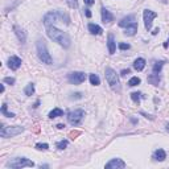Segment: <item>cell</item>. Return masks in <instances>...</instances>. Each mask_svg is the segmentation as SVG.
Masks as SVG:
<instances>
[{
  "label": "cell",
  "mask_w": 169,
  "mask_h": 169,
  "mask_svg": "<svg viewBox=\"0 0 169 169\" xmlns=\"http://www.w3.org/2000/svg\"><path fill=\"white\" fill-rule=\"evenodd\" d=\"M46 35H48V37L50 38V40L58 42L61 46H64V48H69L70 44H71V40H70L69 35L62 32V31L57 29V28L53 27V25L46 27Z\"/></svg>",
  "instance_id": "1"
},
{
  "label": "cell",
  "mask_w": 169,
  "mask_h": 169,
  "mask_svg": "<svg viewBox=\"0 0 169 169\" xmlns=\"http://www.w3.org/2000/svg\"><path fill=\"white\" fill-rule=\"evenodd\" d=\"M104 75H106V81L107 83L110 84V87L114 90V91H120V82H119V78H118V74L114 69L111 67H106L104 70Z\"/></svg>",
  "instance_id": "2"
},
{
  "label": "cell",
  "mask_w": 169,
  "mask_h": 169,
  "mask_svg": "<svg viewBox=\"0 0 169 169\" xmlns=\"http://www.w3.org/2000/svg\"><path fill=\"white\" fill-rule=\"evenodd\" d=\"M36 48H37V56H38V58H40V61H41L42 64L50 65V64L53 62L52 56H50V53L48 52L46 45H45V42H44L42 40H38V41H37Z\"/></svg>",
  "instance_id": "3"
},
{
  "label": "cell",
  "mask_w": 169,
  "mask_h": 169,
  "mask_svg": "<svg viewBox=\"0 0 169 169\" xmlns=\"http://www.w3.org/2000/svg\"><path fill=\"white\" fill-rule=\"evenodd\" d=\"M24 132V127H20V126H12V127H2L0 129V136L4 138V139H8V138H15L17 135Z\"/></svg>",
  "instance_id": "4"
},
{
  "label": "cell",
  "mask_w": 169,
  "mask_h": 169,
  "mask_svg": "<svg viewBox=\"0 0 169 169\" xmlns=\"http://www.w3.org/2000/svg\"><path fill=\"white\" fill-rule=\"evenodd\" d=\"M8 168H15V169H20V168H25V167H35V162L28 160L27 157H16L7 162Z\"/></svg>",
  "instance_id": "5"
},
{
  "label": "cell",
  "mask_w": 169,
  "mask_h": 169,
  "mask_svg": "<svg viewBox=\"0 0 169 169\" xmlns=\"http://www.w3.org/2000/svg\"><path fill=\"white\" fill-rule=\"evenodd\" d=\"M83 116H84L83 110H81V109L73 110V111H70L69 114H67V122H69L71 126H78L82 122Z\"/></svg>",
  "instance_id": "6"
},
{
  "label": "cell",
  "mask_w": 169,
  "mask_h": 169,
  "mask_svg": "<svg viewBox=\"0 0 169 169\" xmlns=\"http://www.w3.org/2000/svg\"><path fill=\"white\" fill-rule=\"evenodd\" d=\"M67 80H69V82L73 83V84H80V83L84 82V80H86V74L82 71H71L67 74Z\"/></svg>",
  "instance_id": "7"
},
{
  "label": "cell",
  "mask_w": 169,
  "mask_h": 169,
  "mask_svg": "<svg viewBox=\"0 0 169 169\" xmlns=\"http://www.w3.org/2000/svg\"><path fill=\"white\" fill-rule=\"evenodd\" d=\"M58 19H61L60 11H53V12H49V13H46L44 16L42 22H44L45 27H50V25H53Z\"/></svg>",
  "instance_id": "8"
},
{
  "label": "cell",
  "mask_w": 169,
  "mask_h": 169,
  "mask_svg": "<svg viewBox=\"0 0 169 169\" xmlns=\"http://www.w3.org/2000/svg\"><path fill=\"white\" fill-rule=\"evenodd\" d=\"M143 17H144V27L147 31H151L152 28V21H153L155 17H157V13L153 12L151 9H144L143 12Z\"/></svg>",
  "instance_id": "9"
},
{
  "label": "cell",
  "mask_w": 169,
  "mask_h": 169,
  "mask_svg": "<svg viewBox=\"0 0 169 169\" xmlns=\"http://www.w3.org/2000/svg\"><path fill=\"white\" fill-rule=\"evenodd\" d=\"M126 168V162L122 159H112L106 164V169H123Z\"/></svg>",
  "instance_id": "10"
},
{
  "label": "cell",
  "mask_w": 169,
  "mask_h": 169,
  "mask_svg": "<svg viewBox=\"0 0 169 169\" xmlns=\"http://www.w3.org/2000/svg\"><path fill=\"white\" fill-rule=\"evenodd\" d=\"M8 66L11 70H17L21 66V58H19L17 56H11L8 58Z\"/></svg>",
  "instance_id": "11"
},
{
  "label": "cell",
  "mask_w": 169,
  "mask_h": 169,
  "mask_svg": "<svg viewBox=\"0 0 169 169\" xmlns=\"http://www.w3.org/2000/svg\"><path fill=\"white\" fill-rule=\"evenodd\" d=\"M135 24H136V19H135L133 15H129V16H127V17H123L119 21V27H122V28H128V27L135 25Z\"/></svg>",
  "instance_id": "12"
},
{
  "label": "cell",
  "mask_w": 169,
  "mask_h": 169,
  "mask_svg": "<svg viewBox=\"0 0 169 169\" xmlns=\"http://www.w3.org/2000/svg\"><path fill=\"white\" fill-rule=\"evenodd\" d=\"M100 12H102V21L104 24H111V22L114 21V15H112L110 11H107L104 7H102Z\"/></svg>",
  "instance_id": "13"
},
{
  "label": "cell",
  "mask_w": 169,
  "mask_h": 169,
  "mask_svg": "<svg viewBox=\"0 0 169 169\" xmlns=\"http://www.w3.org/2000/svg\"><path fill=\"white\" fill-rule=\"evenodd\" d=\"M13 31H15V33H16V36H17V38L20 40V42H21V44H25V41H27V33L22 31L21 28H19L17 25L13 27Z\"/></svg>",
  "instance_id": "14"
},
{
  "label": "cell",
  "mask_w": 169,
  "mask_h": 169,
  "mask_svg": "<svg viewBox=\"0 0 169 169\" xmlns=\"http://www.w3.org/2000/svg\"><path fill=\"white\" fill-rule=\"evenodd\" d=\"M89 31H90L91 35H97V36H99V35H102V33H103L102 28H100L98 24H94V22H90V24H89Z\"/></svg>",
  "instance_id": "15"
},
{
  "label": "cell",
  "mask_w": 169,
  "mask_h": 169,
  "mask_svg": "<svg viewBox=\"0 0 169 169\" xmlns=\"http://www.w3.org/2000/svg\"><path fill=\"white\" fill-rule=\"evenodd\" d=\"M152 157H153V160H156V161H164L167 159V153L164 149H156Z\"/></svg>",
  "instance_id": "16"
},
{
  "label": "cell",
  "mask_w": 169,
  "mask_h": 169,
  "mask_svg": "<svg viewBox=\"0 0 169 169\" xmlns=\"http://www.w3.org/2000/svg\"><path fill=\"white\" fill-rule=\"evenodd\" d=\"M107 45H109V52H110V54H114L115 50H116V42H115V38H114V36H112V35H109Z\"/></svg>",
  "instance_id": "17"
},
{
  "label": "cell",
  "mask_w": 169,
  "mask_h": 169,
  "mask_svg": "<svg viewBox=\"0 0 169 169\" xmlns=\"http://www.w3.org/2000/svg\"><path fill=\"white\" fill-rule=\"evenodd\" d=\"M144 67H145V60L144 58L135 60V62H133V69L135 70H136V71H142Z\"/></svg>",
  "instance_id": "18"
},
{
  "label": "cell",
  "mask_w": 169,
  "mask_h": 169,
  "mask_svg": "<svg viewBox=\"0 0 169 169\" xmlns=\"http://www.w3.org/2000/svg\"><path fill=\"white\" fill-rule=\"evenodd\" d=\"M58 116H64V110L58 109V107H56V109H53L52 111L49 112L50 119H54V118H58Z\"/></svg>",
  "instance_id": "19"
},
{
  "label": "cell",
  "mask_w": 169,
  "mask_h": 169,
  "mask_svg": "<svg viewBox=\"0 0 169 169\" xmlns=\"http://www.w3.org/2000/svg\"><path fill=\"white\" fill-rule=\"evenodd\" d=\"M136 32H138V24H135V25H131V27L126 28L124 35L131 37V36H135V35H136Z\"/></svg>",
  "instance_id": "20"
},
{
  "label": "cell",
  "mask_w": 169,
  "mask_h": 169,
  "mask_svg": "<svg viewBox=\"0 0 169 169\" xmlns=\"http://www.w3.org/2000/svg\"><path fill=\"white\" fill-rule=\"evenodd\" d=\"M148 82L151 83V84H153V86H157V84L160 83V77H159V74H151V75H148Z\"/></svg>",
  "instance_id": "21"
},
{
  "label": "cell",
  "mask_w": 169,
  "mask_h": 169,
  "mask_svg": "<svg viewBox=\"0 0 169 169\" xmlns=\"http://www.w3.org/2000/svg\"><path fill=\"white\" fill-rule=\"evenodd\" d=\"M24 93L27 97H31V95H33V93H35V83H28L27 87L24 89Z\"/></svg>",
  "instance_id": "22"
},
{
  "label": "cell",
  "mask_w": 169,
  "mask_h": 169,
  "mask_svg": "<svg viewBox=\"0 0 169 169\" xmlns=\"http://www.w3.org/2000/svg\"><path fill=\"white\" fill-rule=\"evenodd\" d=\"M162 66H164V61H159V62H155L153 67H152V71L155 73V74H159V73L161 71Z\"/></svg>",
  "instance_id": "23"
},
{
  "label": "cell",
  "mask_w": 169,
  "mask_h": 169,
  "mask_svg": "<svg viewBox=\"0 0 169 169\" xmlns=\"http://www.w3.org/2000/svg\"><path fill=\"white\" fill-rule=\"evenodd\" d=\"M90 83L94 84V86H98V84H100L99 77L97 74H90Z\"/></svg>",
  "instance_id": "24"
},
{
  "label": "cell",
  "mask_w": 169,
  "mask_h": 169,
  "mask_svg": "<svg viewBox=\"0 0 169 169\" xmlns=\"http://www.w3.org/2000/svg\"><path fill=\"white\" fill-rule=\"evenodd\" d=\"M2 114H3L4 116H7V118H15V114H13V112H8V110H7V104H5V103H3V106H2Z\"/></svg>",
  "instance_id": "25"
},
{
  "label": "cell",
  "mask_w": 169,
  "mask_h": 169,
  "mask_svg": "<svg viewBox=\"0 0 169 169\" xmlns=\"http://www.w3.org/2000/svg\"><path fill=\"white\" fill-rule=\"evenodd\" d=\"M140 82H142V81H140V78H139V77H132L131 80L128 81V86H131V87L138 86V84H139Z\"/></svg>",
  "instance_id": "26"
},
{
  "label": "cell",
  "mask_w": 169,
  "mask_h": 169,
  "mask_svg": "<svg viewBox=\"0 0 169 169\" xmlns=\"http://www.w3.org/2000/svg\"><path fill=\"white\" fill-rule=\"evenodd\" d=\"M140 98H142V94H140V93H132L131 94V99L133 100V102L135 103H140Z\"/></svg>",
  "instance_id": "27"
},
{
  "label": "cell",
  "mask_w": 169,
  "mask_h": 169,
  "mask_svg": "<svg viewBox=\"0 0 169 169\" xmlns=\"http://www.w3.org/2000/svg\"><path fill=\"white\" fill-rule=\"evenodd\" d=\"M67 140H61V142H58L57 143V148L60 149V151H62V149H65L66 147H67Z\"/></svg>",
  "instance_id": "28"
},
{
  "label": "cell",
  "mask_w": 169,
  "mask_h": 169,
  "mask_svg": "<svg viewBox=\"0 0 169 169\" xmlns=\"http://www.w3.org/2000/svg\"><path fill=\"white\" fill-rule=\"evenodd\" d=\"M66 3H67V5H69L70 8H73V9L78 8V2H77V0H66Z\"/></svg>",
  "instance_id": "29"
},
{
  "label": "cell",
  "mask_w": 169,
  "mask_h": 169,
  "mask_svg": "<svg viewBox=\"0 0 169 169\" xmlns=\"http://www.w3.org/2000/svg\"><path fill=\"white\" fill-rule=\"evenodd\" d=\"M36 148L37 149H40V151H46L49 148V145L46 143H37L36 144Z\"/></svg>",
  "instance_id": "30"
},
{
  "label": "cell",
  "mask_w": 169,
  "mask_h": 169,
  "mask_svg": "<svg viewBox=\"0 0 169 169\" xmlns=\"http://www.w3.org/2000/svg\"><path fill=\"white\" fill-rule=\"evenodd\" d=\"M129 48H131L129 46V44H126V42H120L119 44V49L120 50H128Z\"/></svg>",
  "instance_id": "31"
},
{
  "label": "cell",
  "mask_w": 169,
  "mask_h": 169,
  "mask_svg": "<svg viewBox=\"0 0 169 169\" xmlns=\"http://www.w3.org/2000/svg\"><path fill=\"white\" fill-rule=\"evenodd\" d=\"M4 82L8 83V84H13V83H15V78H12V77H5V78H4Z\"/></svg>",
  "instance_id": "32"
},
{
  "label": "cell",
  "mask_w": 169,
  "mask_h": 169,
  "mask_svg": "<svg viewBox=\"0 0 169 169\" xmlns=\"http://www.w3.org/2000/svg\"><path fill=\"white\" fill-rule=\"evenodd\" d=\"M71 99H81L82 98V94L81 93H75V94H71Z\"/></svg>",
  "instance_id": "33"
},
{
  "label": "cell",
  "mask_w": 169,
  "mask_h": 169,
  "mask_svg": "<svg viewBox=\"0 0 169 169\" xmlns=\"http://www.w3.org/2000/svg\"><path fill=\"white\" fill-rule=\"evenodd\" d=\"M127 74H129V69H124V70L120 71V75H122V77H126Z\"/></svg>",
  "instance_id": "34"
},
{
  "label": "cell",
  "mask_w": 169,
  "mask_h": 169,
  "mask_svg": "<svg viewBox=\"0 0 169 169\" xmlns=\"http://www.w3.org/2000/svg\"><path fill=\"white\" fill-rule=\"evenodd\" d=\"M95 3V0H84V4L86 5H93Z\"/></svg>",
  "instance_id": "35"
},
{
  "label": "cell",
  "mask_w": 169,
  "mask_h": 169,
  "mask_svg": "<svg viewBox=\"0 0 169 169\" xmlns=\"http://www.w3.org/2000/svg\"><path fill=\"white\" fill-rule=\"evenodd\" d=\"M84 15H86L87 17H91V12H90V9H84Z\"/></svg>",
  "instance_id": "36"
},
{
  "label": "cell",
  "mask_w": 169,
  "mask_h": 169,
  "mask_svg": "<svg viewBox=\"0 0 169 169\" xmlns=\"http://www.w3.org/2000/svg\"><path fill=\"white\" fill-rule=\"evenodd\" d=\"M159 32H160V29H159V28H156V29H155L153 32H152V35H157Z\"/></svg>",
  "instance_id": "37"
},
{
  "label": "cell",
  "mask_w": 169,
  "mask_h": 169,
  "mask_svg": "<svg viewBox=\"0 0 169 169\" xmlns=\"http://www.w3.org/2000/svg\"><path fill=\"white\" fill-rule=\"evenodd\" d=\"M64 127H65L64 124H57V128H58V129H62Z\"/></svg>",
  "instance_id": "38"
},
{
  "label": "cell",
  "mask_w": 169,
  "mask_h": 169,
  "mask_svg": "<svg viewBox=\"0 0 169 169\" xmlns=\"http://www.w3.org/2000/svg\"><path fill=\"white\" fill-rule=\"evenodd\" d=\"M38 104H40V102H38V100H37V102L35 103V106H33V107H35V109H36V107H38Z\"/></svg>",
  "instance_id": "39"
},
{
  "label": "cell",
  "mask_w": 169,
  "mask_h": 169,
  "mask_svg": "<svg viewBox=\"0 0 169 169\" xmlns=\"http://www.w3.org/2000/svg\"><path fill=\"white\" fill-rule=\"evenodd\" d=\"M167 129H169V124H168V126H167Z\"/></svg>",
  "instance_id": "40"
},
{
  "label": "cell",
  "mask_w": 169,
  "mask_h": 169,
  "mask_svg": "<svg viewBox=\"0 0 169 169\" xmlns=\"http://www.w3.org/2000/svg\"><path fill=\"white\" fill-rule=\"evenodd\" d=\"M168 45H169V38H168Z\"/></svg>",
  "instance_id": "41"
}]
</instances>
